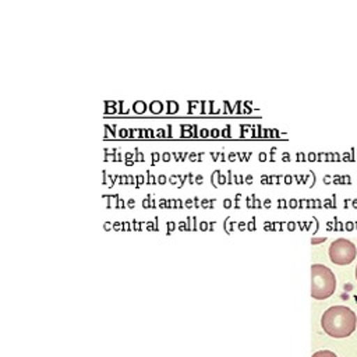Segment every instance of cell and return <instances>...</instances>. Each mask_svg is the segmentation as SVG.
Returning a JSON list of instances; mask_svg holds the SVG:
<instances>
[{"instance_id": "obj_1", "label": "cell", "mask_w": 357, "mask_h": 357, "mask_svg": "<svg viewBox=\"0 0 357 357\" xmlns=\"http://www.w3.org/2000/svg\"><path fill=\"white\" fill-rule=\"evenodd\" d=\"M321 326L325 333L332 337H347L354 332L357 326V318L353 310H350L349 307L333 305L322 314Z\"/></svg>"}, {"instance_id": "obj_2", "label": "cell", "mask_w": 357, "mask_h": 357, "mask_svg": "<svg viewBox=\"0 0 357 357\" xmlns=\"http://www.w3.org/2000/svg\"><path fill=\"white\" fill-rule=\"evenodd\" d=\"M336 278L333 272L322 265L312 264L311 266V296L315 300H325L335 293Z\"/></svg>"}, {"instance_id": "obj_3", "label": "cell", "mask_w": 357, "mask_h": 357, "mask_svg": "<svg viewBox=\"0 0 357 357\" xmlns=\"http://www.w3.org/2000/svg\"><path fill=\"white\" fill-rule=\"evenodd\" d=\"M356 257L357 248L347 238H337L329 247V258L336 265H349Z\"/></svg>"}, {"instance_id": "obj_4", "label": "cell", "mask_w": 357, "mask_h": 357, "mask_svg": "<svg viewBox=\"0 0 357 357\" xmlns=\"http://www.w3.org/2000/svg\"><path fill=\"white\" fill-rule=\"evenodd\" d=\"M312 357H337V356L329 350H319V351H315Z\"/></svg>"}, {"instance_id": "obj_5", "label": "cell", "mask_w": 357, "mask_h": 357, "mask_svg": "<svg viewBox=\"0 0 357 357\" xmlns=\"http://www.w3.org/2000/svg\"><path fill=\"white\" fill-rule=\"evenodd\" d=\"M132 109H134V112H137V113H142V112H145V109H146V105H145L144 102L138 100V102H135V103H134Z\"/></svg>"}, {"instance_id": "obj_6", "label": "cell", "mask_w": 357, "mask_h": 357, "mask_svg": "<svg viewBox=\"0 0 357 357\" xmlns=\"http://www.w3.org/2000/svg\"><path fill=\"white\" fill-rule=\"evenodd\" d=\"M151 112L152 113H160L162 112V103L160 102H152L151 103Z\"/></svg>"}, {"instance_id": "obj_7", "label": "cell", "mask_w": 357, "mask_h": 357, "mask_svg": "<svg viewBox=\"0 0 357 357\" xmlns=\"http://www.w3.org/2000/svg\"><path fill=\"white\" fill-rule=\"evenodd\" d=\"M167 105H169V113H174L177 110V107H178V105L176 102H173V100L167 102Z\"/></svg>"}, {"instance_id": "obj_8", "label": "cell", "mask_w": 357, "mask_h": 357, "mask_svg": "<svg viewBox=\"0 0 357 357\" xmlns=\"http://www.w3.org/2000/svg\"><path fill=\"white\" fill-rule=\"evenodd\" d=\"M325 240H326L325 237H317V238H311V243H312V245H317L319 243H324Z\"/></svg>"}, {"instance_id": "obj_9", "label": "cell", "mask_w": 357, "mask_h": 357, "mask_svg": "<svg viewBox=\"0 0 357 357\" xmlns=\"http://www.w3.org/2000/svg\"><path fill=\"white\" fill-rule=\"evenodd\" d=\"M158 183H159V184H165V183H166V176H165V174H160V176L158 177Z\"/></svg>"}, {"instance_id": "obj_10", "label": "cell", "mask_w": 357, "mask_h": 357, "mask_svg": "<svg viewBox=\"0 0 357 357\" xmlns=\"http://www.w3.org/2000/svg\"><path fill=\"white\" fill-rule=\"evenodd\" d=\"M202 181H204V177H202V174H198V176L195 177V183H198V184H202Z\"/></svg>"}, {"instance_id": "obj_11", "label": "cell", "mask_w": 357, "mask_h": 357, "mask_svg": "<svg viewBox=\"0 0 357 357\" xmlns=\"http://www.w3.org/2000/svg\"><path fill=\"white\" fill-rule=\"evenodd\" d=\"M230 205H231V199L226 198V199H225V204H223V206L227 209V208H230Z\"/></svg>"}, {"instance_id": "obj_12", "label": "cell", "mask_w": 357, "mask_h": 357, "mask_svg": "<svg viewBox=\"0 0 357 357\" xmlns=\"http://www.w3.org/2000/svg\"><path fill=\"white\" fill-rule=\"evenodd\" d=\"M135 153H137V160L142 162V160H144V158H142V155L138 152V149H137V148H135Z\"/></svg>"}, {"instance_id": "obj_13", "label": "cell", "mask_w": 357, "mask_h": 357, "mask_svg": "<svg viewBox=\"0 0 357 357\" xmlns=\"http://www.w3.org/2000/svg\"><path fill=\"white\" fill-rule=\"evenodd\" d=\"M149 198H151V195H148V197H146V199H144V202H142L144 208H148V206H149V202H148V201H149Z\"/></svg>"}, {"instance_id": "obj_14", "label": "cell", "mask_w": 357, "mask_h": 357, "mask_svg": "<svg viewBox=\"0 0 357 357\" xmlns=\"http://www.w3.org/2000/svg\"><path fill=\"white\" fill-rule=\"evenodd\" d=\"M134 206H135V201L134 199H128V208L132 209Z\"/></svg>"}, {"instance_id": "obj_15", "label": "cell", "mask_w": 357, "mask_h": 357, "mask_svg": "<svg viewBox=\"0 0 357 357\" xmlns=\"http://www.w3.org/2000/svg\"><path fill=\"white\" fill-rule=\"evenodd\" d=\"M226 183V177L225 176H219V184H225Z\"/></svg>"}, {"instance_id": "obj_16", "label": "cell", "mask_w": 357, "mask_h": 357, "mask_svg": "<svg viewBox=\"0 0 357 357\" xmlns=\"http://www.w3.org/2000/svg\"><path fill=\"white\" fill-rule=\"evenodd\" d=\"M160 206H162V208H166V206H169V205L166 204V199H163V198L160 199Z\"/></svg>"}, {"instance_id": "obj_17", "label": "cell", "mask_w": 357, "mask_h": 357, "mask_svg": "<svg viewBox=\"0 0 357 357\" xmlns=\"http://www.w3.org/2000/svg\"><path fill=\"white\" fill-rule=\"evenodd\" d=\"M185 206H187V208H191V206H192V199H187Z\"/></svg>"}, {"instance_id": "obj_18", "label": "cell", "mask_w": 357, "mask_h": 357, "mask_svg": "<svg viewBox=\"0 0 357 357\" xmlns=\"http://www.w3.org/2000/svg\"><path fill=\"white\" fill-rule=\"evenodd\" d=\"M167 226H169V231H172V230L174 229V223H173V222H169Z\"/></svg>"}, {"instance_id": "obj_19", "label": "cell", "mask_w": 357, "mask_h": 357, "mask_svg": "<svg viewBox=\"0 0 357 357\" xmlns=\"http://www.w3.org/2000/svg\"><path fill=\"white\" fill-rule=\"evenodd\" d=\"M169 159H170V155L167 152H165L163 153V160H169Z\"/></svg>"}, {"instance_id": "obj_20", "label": "cell", "mask_w": 357, "mask_h": 357, "mask_svg": "<svg viewBox=\"0 0 357 357\" xmlns=\"http://www.w3.org/2000/svg\"><path fill=\"white\" fill-rule=\"evenodd\" d=\"M199 227L202 229V230H206V222H201V225H199Z\"/></svg>"}, {"instance_id": "obj_21", "label": "cell", "mask_w": 357, "mask_h": 357, "mask_svg": "<svg viewBox=\"0 0 357 357\" xmlns=\"http://www.w3.org/2000/svg\"><path fill=\"white\" fill-rule=\"evenodd\" d=\"M152 158H153V160H155V159L158 160V159H159V155H158V153H155V152H152Z\"/></svg>"}, {"instance_id": "obj_22", "label": "cell", "mask_w": 357, "mask_h": 357, "mask_svg": "<svg viewBox=\"0 0 357 357\" xmlns=\"http://www.w3.org/2000/svg\"><path fill=\"white\" fill-rule=\"evenodd\" d=\"M194 201H195V208H199V204H198V197H194Z\"/></svg>"}, {"instance_id": "obj_23", "label": "cell", "mask_w": 357, "mask_h": 357, "mask_svg": "<svg viewBox=\"0 0 357 357\" xmlns=\"http://www.w3.org/2000/svg\"><path fill=\"white\" fill-rule=\"evenodd\" d=\"M209 105H211V102H206V103H205V107H208ZM204 113H209V110H208V109H205V112H204Z\"/></svg>"}, {"instance_id": "obj_24", "label": "cell", "mask_w": 357, "mask_h": 357, "mask_svg": "<svg viewBox=\"0 0 357 357\" xmlns=\"http://www.w3.org/2000/svg\"><path fill=\"white\" fill-rule=\"evenodd\" d=\"M227 174H229V180H227V183H229V184H231V180H230V177H231V172L229 170V172H227Z\"/></svg>"}, {"instance_id": "obj_25", "label": "cell", "mask_w": 357, "mask_h": 357, "mask_svg": "<svg viewBox=\"0 0 357 357\" xmlns=\"http://www.w3.org/2000/svg\"><path fill=\"white\" fill-rule=\"evenodd\" d=\"M176 178H177V176H172L170 177V183H176Z\"/></svg>"}, {"instance_id": "obj_26", "label": "cell", "mask_w": 357, "mask_h": 357, "mask_svg": "<svg viewBox=\"0 0 357 357\" xmlns=\"http://www.w3.org/2000/svg\"><path fill=\"white\" fill-rule=\"evenodd\" d=\"M120 135H121V137H126V130H120Z\"/></svg>"}, {"instance_id": "obj_27", "label": "cell", "mask_w": 357, "mask_h": 357, "mask_svg": "<svg viewBox=\"0 0 357 357\" xmlns=\"http://www.w3.org/2000/svg\"><path fill=\"white\" fill-rule=\"evenodd\" d=\"M238 227H240V230H243V229H244V222H240V225H238Z\"/></svg>"}, {"instance_id": "obj_28", "label": "cell", "mask_w": 357, "mask_h": 357, "mask_svg": "<svg viewBox=\"0 0 357 357\" xmlns=\"http://www.w3.org/2000/svg\"><path fill=\"white\" fill-rule=\"evenodd\" d=\"M126 158H127V159H130V158H132V153H130V152H128V153H126Z\"/></svg>"}, {"instance_id": "obj_29", "label": "cell", "mask_w": 357, "mask_h": 357, "mask_svg": "<svg viewBox=\"0 0 357 357\" xmlns=\"http://www.w3.org/2000/svg\"><path fill=\"white\" fill-rule=\"evenodd\" d=\"M229 159H230V160H234V153H230V155H229Z\"/></svg>"}, {"instance_id": "obj_30", "label": "cell", "mask_w": 357, "mask_h": 357, "mask_svg": "<svg viewBox=\"0 0 357 357\" xmlns=\"http://www.w3.org/2000/svg\"><path fill=\"white\" fill-rule=\"evenodd\" d=\"M213 223H215V222H211V225H209V230H213Z\"/></svg>"}, {"instance_id": "obj_31", "label": "cell", "mask_w": 357, "mask_h": 357, "mask_svg": "<svg viewBox=\"0 0 357 357\" xmlns=\"http://www.w3.org/2000/svg\"><path fill=\"white\" fill-rule=\"evenodd\" d=\"M247 183H251V176H247Z\"/></svg>"}, {"instance_id": "obj_32", "label": "cell", "mask_w": 357, "mask_h": 357, "mask_svg": "<svg viewBox=\"0 0 357 357\" xmlns=\"http://www.w3.org/2000/svg\"><path fill=\"white\" fill-rule=\"evenodd\" d=\"M356 279H357V266H356Z\"/></svg>"}]
</instances>
